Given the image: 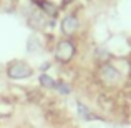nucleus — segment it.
<instances>
[{
	"label": "nucleus",
	"mask_w": 131,
	"mask_h": 128,
	"mask_svg": "<svg viewBox=\"0 0 131 128\" xmlns=\"http://www.w3.org/2000/svg\"><path fill=\"white\" fill-rule=\"evenodd\" d=\"M2 70H3V67H2V65H0V73H2Z\"/></svg>",
	"instance_id": "11"
},
{
	"label": "nucleus",
	"mask_w": 131,
	"mask_h": 128,
	"mask_svg": "<svg viewBox=\"0 0 131 128\" xmlns=\"http://www.w3.org/2000/svg\"><path fill=\"white\" fill-rule=\"evenodd\" d=\"M80 30V18L75 13H67L60 22V32L63 38H71Z\"/></svg>",
	"instance_id": "3"
},
{
	"label": "nucleus",
	"mask_w": 131,
	"mask_h": 128,
	"mask_svg": "<svg viewBox=\"0 0 131 128\" xmlns=\"http://www.w3.org/2000/svg\"><path fill=\"white\" fill-rule=\"evenodd\" d=\"M77 113H78V116H80L83 122H93V120H100L98 116H96L95 113H93L91 110L88 108V105H85V103H81V102H77Z\"/></svg>",
	"instance_id": "5"
},
{
	"label": "nucleus",
	"mask_w": 131,
	"mask_h": 128,
	"mask_svg": "<svg viewBox=\"0 0 131 128\" xmlns=\"http://www.w3.org/2000/svg\"><path fill=\"white\" fill-rule=\"evenodd\" d=\"M98 77H100V80H101V83H105L108 86L116 85L119 80H121V73H119L113 65H110V63H101V65H100Z\"/></svg>",
	"instance_id": "4"
},
{
	"label": "nucleus",
	"mask_w": 131,
	"mask_h": 128,
	"mask_svg": "<svg viewBox=\"0 0 131 128\" xmlns=\"http://www.w3.org/2000/svg\"><path fill=\"white\" fill-rule=\"evenodd\" d=\"M55 92L58 95H63V96H68L71 93V85L65 80H58L57 82V86H55Z\"/></svg>",
	"instance_id": "8"
},
{
	"label": "nucleus",
	"mask_w": 131,
	"mask_h": 128,
	"mask_svg": "<svg viewBox=\"0 0 131 128\" xmlns=\"http://www.w3.org/2000/svg\"><path fill=\"white\" fill-rule=\"evenodd\" d=\"M77 55V45L71 38H60L53 47V58L61 65L70 63Z\"/></svg>",
	"instance_id": "2"
},
{
	"label": "nucleus",
	"mask_w": 131,
	"mask_h": 128,
	"mask_svg": "<svg viewBox=\"0 0 131 128\" xmlns=\"http://www.w3.org/2000/svg\"><path fill=\"white\" fill-rule=\"evenodd\" d=\"M50 67H51L50 62H43V63H40V72H42V73H47V70Z\"/></svg>",
	"instance_id": "9"
},
{
	"label": "nucleus",
	"mask_w": 131,
	"mask_h": 128,
	"mask_svg": "<svg viewBox=\"0 0 131 128\" xmlns=\"http://www.w3.org/2000/svg\"><path fill=\"white\" fill-rule=\"evenodd\" d=\"M43 50V45H42V40L38 38L37 35H30L28 40H27V53L30 55H37Z\"/></svg>",
	"instance_id": "6"
},
{
	"label": "nucleus",
	"mask_w": 131,
	"mask_h": 128,
	"mask_svg": "<svg viewBox=\"0 0 131 128\" xmlns=\"http://www.w3.org/2000/svg\"><path fill=\"white\" fill-rule=\"evenodd\" d=\"M75 0H61V5L63 7H67V5H70V3H73Z\"/></svg>",
	"instance_id": "10"
},
{
	"label": "nucleus",
	"mask_w": 131,
	"mask_h": 128,
	"mask_svg": "<svg viewBox=\"0 0 131 128\" xmlns=\"http://www.w3.org/2000/svg\"><path fill=\"white\" fill-rule=\"evenodd\" d=\"M35 70L30 63L23 60H12L7 63L5 67V75L13 82H22V80H27V78L33 77Z\"/></svg>",
	"instance_id": "1"
},
{
	"label": "nucleus",
	"mask_w": 131,
	"mask_h": 128,
	"mask_svg": "<svg viewBox=\"0 0 131 128\" xmlns=\"http://www.w3.org/2000/svg\"><path fill=\"white\" fill-rule=\"evenodd\" d=\"M57 82L58 80H55V78L51 77V75H48V73H40V77H38V83L45 90H55Z\"/></svg>",
	"instance_id": "7"
}]
</instances>
